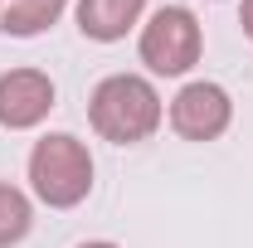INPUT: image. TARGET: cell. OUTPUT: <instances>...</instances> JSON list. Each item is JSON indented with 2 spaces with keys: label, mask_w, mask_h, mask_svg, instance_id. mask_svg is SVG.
Here are the masks:
<instances>
[{
  "label": "cell",
  "mask_w": 253,
  "mask_h": 248,
  "mask_svg": "<svg viewBox=\"0 0 253 248\" xmlns=\"http://www.w3.org/2000/svg\"><path fill=\"white\" fill-rule=\"evenodd\" d=\"M161 93L141 78V73H112L102 78L88 97V122L102 141L112 146H136L161 126Z\"/></svg>",
  "instance_id": "obj_1"
},
{
  "label": "cell",
  "mask_w": 253,
  "mask_h": 248,
  "mask_svg": "<svg viewBox=\"0 0 253 248\" xmlns=\"http://www.w3.org/2000/svg\"><path fill=\"white\" fill-rule=\"evenodd\" d=\"M30 190L49 209H73L93 190V156L73 131H49L30 151Z\"/></svg>",
  "instance_id": "obj_2"
},
{
  "label": "cell",
  "mask_w": 253,
  "mask_h": 248,
  "mask_svg": "<svg viewBox=\"0 0 253 248\" xmlns=\"http://www.w3.org/2000/svg\"><path fill=\"white\" fill-rule=\"evenodd\" d=\"M136 49H141V63L161 73V78H180L190 73L200 54H205V30H200V20L190 15L185 5H161L156 15L141 25V39H136Z\"/></svg>",
  "instance_id": "obj_3"
},
{
  "label": "cell",
  "mask_w": 253,
  "mask_h": 248,
  "mask_svg": "<svg viewBox=\"0 0 253 248\" xmlns=\"http://www.w3.org/2000/svg\"><path fill=\"white\" fill-rule=\"evenodd\" d=\"M234 122V97L224 93L219 83H185L170 97V126L185 141H219Z\"/></svg>",
  "instance_id": "obj_4"
},
{
  "label": "cell",
  "mask_w": 253,
  "mask_h": 248,
  "mask_svg": "<svg viewBox=\"0 0 253 248\" xmlns=\"http://www.w3.org/2000/svg\"><path fill=\"white\" fill-rule=\"evenodd\" d=\"M54 112V78L39 68H10L0 73V126L30 131Z\"/></svg>",
  "instance_id": "obj_5"
},
{
  "label": "cell",
  "mask_w": 253,
  "mask_h": 248,
  "mask_svg": "<svg viewBox=\"0 0 253 248\" xmlns=\"http://www.w3.org/2000/svg\"><path fill=\"white\" fill-rule=\"evenodd\" d=\"M146 0H78V30L97 44H117L141 20Z\"/></svg>",
  "instance_id": "obj_6"
},
{
  "label": "cell",
  "mask_w": 253,
  "mask_h": 248,
  "mask_svg": "<svg viewBox=\"0 0 253 248\" xmlns=\"http://www.w3.org/2000/svg\"><path fill=\"white\" fill-rule=\"evenodd\" d=\"M68 0H0V30L10 39H34L63 15Z\"/></svg>",
  "instance_id": "obj_7"
},
{
  "label": "cell",
  "mask_w": 253,
  "mask_h": 248,
  "mask_svg": "<svg viewBox=\"0 0 253 248\" xmlns=\"http://www.w3.org/2000/svg\"><path fill=\"white\" fill-rule=\"evenodd\" d=\"M30 224H34V205H30V195L0 180V248H15L25 234H30Z\"/></svg>",
  "instance_id": "obj_8"
},
{
  "label": "cell",
  "mask_w": 253,
  "mask_h": 248,
  "mask_svg": "<svg viewBox=\"0 0 253 248\" xmlns=\"http://www.w3.org/2000/svg\"><path fill=\"white\" fill-rule=\"evenodd\" d=\"M239 25H244V34L253 39V0H244V5H239Z\"/></svg>",
  "instance_id": "obj_9"
},
{
  "label": "cell",
  "mask_w": 253,
  "mask_h": 248,
  "mask_svg": "<svg viewBox=\"0 0 253 248\" xmlns=\"http://www.w3.org/2000/svg\"><path fill=\"white\" fill-rule=\"evenodd\" d=\"M78 248H117V244H107V239H93V244H78Z\"/></svg>",
  "instance_id": "obj_10"
}]
</instances>
